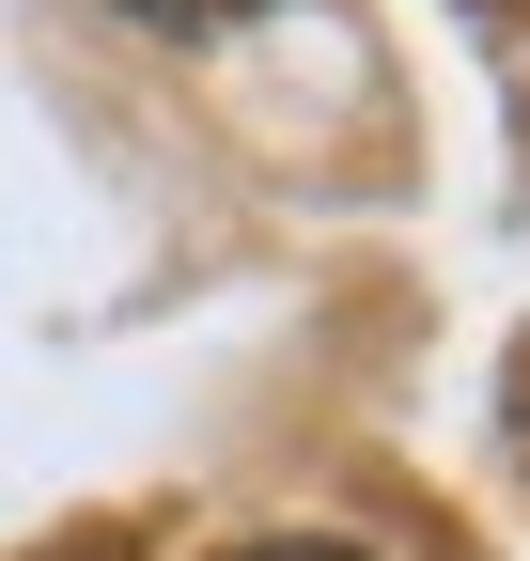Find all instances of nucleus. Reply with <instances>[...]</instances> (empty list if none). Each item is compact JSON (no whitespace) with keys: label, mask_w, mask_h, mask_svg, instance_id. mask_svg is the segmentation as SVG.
Segmentation results:
<instances>
[{"label":"nucleus","mask_w":530,"mask_h":561,"mask_svg":"<svg viewBox=\"0 0 530 561\" xmlns=\"http://www.w3.org/2000/svg\"><path fill=\"white\" fill-rule=\"evenodd\" d=\"M219 561H375V546H344V530H265V546H219Z\"/></svg>","instance_id":"nucleus-2"},{"label":"nucleus","mask_w":530,"mask_h":561,"mask_svg":"<svg viewBox=\"0 0 530 561\" xmlns=\"http://www.w3.org/2000/svg\"><path fill=\"white\" fill-rule=\"evenodd\" d=\"M141 32H234V16H281V0H125Z\"/></svg>","instance_id":"nucleus-1"}]
</instances>
